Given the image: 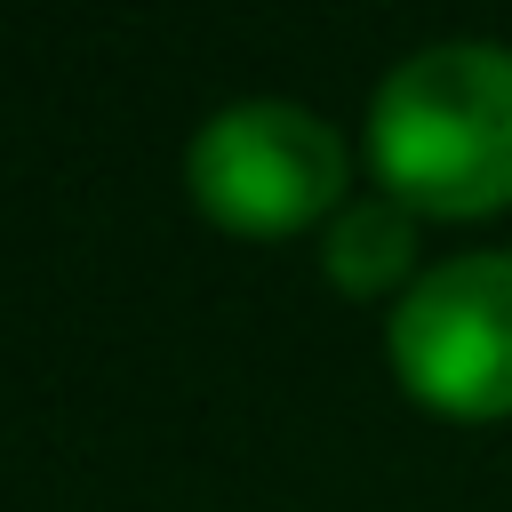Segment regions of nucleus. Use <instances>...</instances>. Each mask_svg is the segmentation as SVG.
I'll return each mask as SVG.
<instances>
[{"label":"nucleus","mask_w":512,"mask_h":512,"mask_svg":"<svg viewBox=\"0 0 512 512\" xmlns=\"http://www.w3.org/2000/svg\"><path fill=\"white\" fill-rule=\"evenodd\" d=\"M416 264V216L384 192V200H352L328 224V280L352 296H384L400 272Z\"/></svg>","instance_id":"obj_4"},{"label":"nucleus","mask_w":512,"mask_h":512,"mask_svg":"<svg viewBox=\"0 0 512 512\" xmlns=\"http://www.w3.org/2000/svg\"><path fill=\"white\" fill-rule=\"evenodd\" d=\"M392 368L440 416H512V248L424 272L392 312Z\"/></svg>","instance_id":"obj_3"},{"label":"nucleus","mask_w":512,"mask_h":512,"mask_svg":"<svg viewBox=\"0 0 512 512\" xmlns=\"http://www.w3.org/2000/svg\"><path fill=\"white\" fill-rule=\"evenodd\" d=\"M368 160L400 208H512V48L448 40L408 56L368 112Z\"/></svg>","instance_id":"obj_1"},{"label":"nucleus","mask_w":512,"mask_h":512,"mask_svg":"<svg viewBox=\"0 0 512 512\" xmlns=\"http://www.w3.org/2000/svg\"><path fill=\"white\" fill-rule=\"evenodd\" d=\"M184 184L224 232L272 240V232H304L344 200V144L328 120L296 104H232L192 136Z\"/></svg>","instance_id":"obj_2"}]
</instances>
